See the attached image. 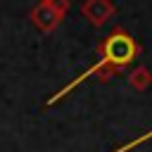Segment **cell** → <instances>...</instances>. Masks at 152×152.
I'll return each instance as SVG.
<instances>
[{
  "label": "cell",
  "instance_id": "cell-1",
  "mask_svg": "<svg viewBox=\"0 0 152 152\" xmlns=\"http://www.w3.org/2000/svg\"><path fill=\"white\" fill-rule=\"evenodd\" d=\"M102 55H104V57H102L104 64L124 66V64H128V62L135 57V43H133L131 36L116 31V33H112V36L104 40V45H102Z\"/></svg>",
  "mask_w": 152,
  "mask_h": 152
}]
</instances>
